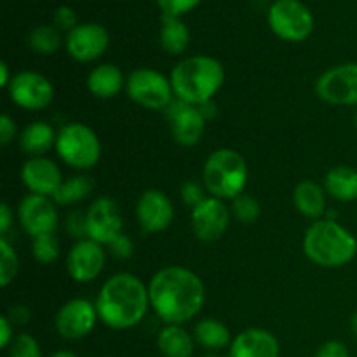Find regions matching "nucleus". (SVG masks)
Segmentation results:
<instances>
[{"mask_svg": "<svg viewBox=\"0 0 357 357\" xmlns=\"http://www.w3.org/2000/svg\"><path fill=\"white\" fill-rule=\"evenodd\" d=\"M351 328H352V333H354V337L357 338V312H354V316H352Z\"/></svg>", "mask_w": 357, "mask_h": 357, "instance_id": "obj_47", "label": "nucleus"}, {"mask_svg": "<svg viewBox=\"0 0 357 357\" xmlns=\"http://www.w3.org/2000/svg\"><path fill=\"white\" fill-rule=\"evenodd\" d=\"M316 94L328 105L357 108V63H340L316 80Z\"/></svg>", "mask_w": 357, "mask_h": 357, "instance_id": "obj_9", "label": "nucleus"}, {"mask_svg": "<svg viewBox=\"0 0 357 357\" xmlns=\"http://www.w3.org/2000/svg\"><path fill=\"white\" fill-rule=\"evenodd\" d=\"M31 255L38 264L49 265L58 260L59 257V241L54 234H45L31 239Z\"/></svg>", "mask_w": 357, "mask_h": 357, "instance_id": "obj_32", "label": "nucleus"}, {"mask_svg": "<svg viewBox=\"0 0 357 357\" xmlns=\"http://www.w3.org/2000/svg\"><path fill=\"white\" fill-rule=\"evenodd\" d=\"M194 338L201 347L213 352H218L222 349L230 347V344L234 340L227 324L215 319V317H204V319L197 321V324L194 328Z\"/></svg>", "mask_w": 357, "mask_h": 357, "instance_id": "obj_27", "label": "nucleus"}, {"mask_svg": "<svg viewBox=\"0 0 357 357\" xmlns=\"http://www.w3.org/2000/svg\"><path fill=\"white\" fill-rule=\"evenodd\" d=\"M354 126H356V129H357V108H356V112H354Z\"/></svg>", "mask_w": 357, "mask_h": 357, "instance_id": "obj_48", "label": "nucleus"}, {"mask_svg": "<svg viewBox=\"0 0 357 357\" xmlns=\"http://www.w3.org/2000/svg\"><path fill=\"white\" fill-rule=\"evenodd\" d=\"M150 307L164 324H183L202 310L206 289L194 271L169 265L152 275L149 282Z\"/></svg>", "mask_w": 357, "mask_h": 357, "instance_id": "obj_1", "label": "nucleus"}, {"mask_svg": "<svg viewBox=\"0 0 357 357\" xmlns=\"http://www.w3.org/2000/svg\"><path fill=\"white\" fill-rule=\"evenodd\" d=\"M13 77L14 75H10V73H9V66H7V63L6 61L0 63V86L6 87V89H7V86L10 84Z\"/></svg>", "mask_w": 357, "mask_h": 357, "instance_id": "obj_45", "label": "nucleus"}, {"mask_svg": "<svg viewBox=\"0 0 357 357\" xmlns=\"http://www.w3.org/2000/svg\"><path fill=\"white\" fill-rule=\"evenodd\" d=\"M126 93L136 105L146 110H166L174 100L169 77L149 66L136 68L129 73L126 80Z\"/></svg>", "mask_w": 357, "mask_h": 357, "instance_id": "obj_8", "label": "nucleus"}, {"mask_svg": "<svg viewBox=\"0 0 357 357\" xmlns=\"http://www.w3.org/2000/svg\"><path fill=\"white\" fill-rule=\"evenodd\" d=\"M49 357H79V356L72 351H56V352H52Z\"/></svg>", "mask_w": 357, "mask_h": 357, "instance_id": "obj_46", "label": "nucleus"}, {"mask_svg": "<svg viewBox=\"0 0 357 357\" xmlns=\"http://www.w3.org/2000/svg\"><path fill=\"white\" fill-rule=\"evenodd\" d=\"M159 42L164 52L171 56H181L190 44V30L181 17L164 16L160 20Z\"/></svg>", "mask_w": 357, "mask_h": 357, "instance_id": "obj_26", "label": "nucleus"}, {"mask_svg": "<svg viewBox=\"0 0 357 357\" xmlns=\"http://www.w3.org/2000/svg\"><path fill=\"white\" fill-rule=\"evenodd\" d=\"M174 98L190 105L211 101L225 82V68L222 61L208 54L183 58L171 70Z\"/></svg>", "mask_w": 357, "mask_h": 357, "instance_id": "obj_3", "label": "nucleus"}, {"mask_svg": "<svg viewBox=\"0 0 357 357\" xmlns=\"http://www.w3.org/2000/svg\"><path fill=\"white\" fill-rule=\"evenodd\" d=\"M10 101L16 107L30 112H40L54 101V86L42 73L33 70L14 73L13 80L7 86Z\"/></svg>", "mask_w": 357, "mask_h": 357, "instance_id": "obj_10", "label": "nucleus"}, {"mask_svg": "<svg viewBox=\"0 0 357 357\" xmlns=\"http://www.w3.org/2000/svg\"><path fill=\"white\" fill-rule=\"evenodd\" d=\"M230 218V206H227L222 199L208 195L201 204L190 209L192 232L202 243H216L225 236Z\"/></svg>", "mask_w": 357, "mask_h": 357, "instance_id": "obj_11", "label": "nucleus"}, {"mask_svg": "<svg viewBox=\"0 0 357 357\" xmlns=\"http://www.w3.org/2000/svg\"><path fill=\"white\" fill-rule=\"evenodd\" d=\"M94 183L86 174H75L63 181L59 190L54 194V202L58 206H72L79 204L84 199H87L93 192Z\"/></svg>", "mask_w": 357, "mask_h": 357, "instance_id": "obj_28", "label": "nucleus"}, {"mask_svg": "<svg viewBox=\"0 0 357 357\" xmlns=\"http://www.w3.org/2000/svg\"><path fill=\"white\" fill-rule=\"evenodd\" d=\"M108 248H110V251L114 257L121 258V260H128V258H131L132 250H135V244H132L131 237H129L128 234L122 232L121 236L114 241V243L108 244Z\"/></svg>", "mask_w": 357, "mask_h": 357, "instance_id": "obj_38", "label": "nucleus"}, {"mask_svg": "<svg viewBox=\"0 0 357 357\" xmlns=\"http://www.w3.org/2000/svg\"><path fill=\"white\" fill-rule=\"evenodd\" d=\"M52 20H54V26L58 28L59 31H65V33L72 31L73 28L79 24L77 23L75 10L68 6H59L58 9L54 10V16H52Z\"/></svg>", "mask_w": 357, "mask_h": 357, "instance_id": "obj_37", "label": "nucleus"}, {"mask_svg": "<svg viewBox=\"0 0 357 357\" xmlns=\"http://www.w3.org/2000/svg\"><path fill=\"white\" fill-rule=\"evenodd\" d=\"M63 44H65V38L61 37V31L54 24H38L28 33V47L37 54H54Z\"/></svg>", "mask_w": 357, "mask_h": 357, "instance_id": "obj_29", "label": "nucleus"}, {"mask_svg": "<svg viewBox=\"0 0 357 357\" xmlns=\"http://www.w3.org/2000/svg\"><path fill=\"white\" fill-rule=\"evenodd\" d=\"M7 317L10 319V323L14 324V326H24V324L30 323V309H28L26 305H21V303H17V305L10 307L9 312L6 314Z\"/></svg>", "mask_w": 357, "mask_h": 357, "instance_id": "obj_41", "label": "nucleus"}, {"mask_svg": "<svg viewBox=\"0 0 357 357\" xmlns=\"http://www.w3.org/2000/svg\"><path fill=\"white\" fill-rule=\"evenodd\" d=\"M166 117L171 126L174 142L181 146H194L201 142L206 131V119L195 105L174 98L166 108Z\"/></svg>", "mask_w": 357, "mask_h": 357, "instance_id": "obj_17", "label": "nucleus"}, {"mask_svg": "<svg viewBox=\"0 0 357 357\" xmlns=\"http://www.w3.org/2000/svg\"><path fill=\"white\" fill-rule=\"evenodd\" d=\"M17 135V128H16V122L10 115L3 114L0 117V143L2 145H9Z\"/></svg>", "mask_w": 357, "mask_h": 357, "instance_id": "obj_40", "label": "nucleus"}, {"mask_svg": "<svg viewBox=\"0 0 357 357\" xmlns=\"http://www.w3.org/2000/svg\"><path fill=\"white\" fill-rule=\"evenodd\" d=\"M206 187L204 185L197 183V181H185L181 185V199H183L185 204L190 209H194L195 206L201 204L208 195H206Z\"/></svg>", "mask_w": 357, "mask_h": 357, "instance_id": "obj_35", "label": "nucleus"}, {"mask_svg": "<svg viewBox=\"0 0 357 357\" xmlns=\"http://www.w3.org/2000/svg\"><path fill=\"white\" fill-rule=\"evenodd\" d=\"M197 108L201 110L202 117H204L206 121H211V119H215L216 112H218V108H216L215 101H213V100L206 101V103H202V105H197Z\"/></svg>", "mask_w": 357, "mask_h": 357, "instance_id": "obj_44", "label": "nucleus"}, {"mask_svg": "<svg viewBox=\"0 0 357 357\" xmlns=\"http://www.w3.org/2000/svg\"><path fill=\"white\" fill-rule=\"evenodd\" d=\"M155 2L164 16L181 17L192 13L202 0H155Z\"/></svg>", "mask_w": 357, "mask_h": 357, "instance_id": "obj_34", "label": "nucleus"}, {"mask_svg": "<svg viewBox=\"0 0 357 357\" xmlns=\"http://www.w3.org/2000/svg\"><path fill=\"white\" fill-rule=\"evenodd\" d=\"M87 237L101 246H108L124 232L119 204L112 197H98L86 211Z\"/></svg>", "mask_w": 357, "mask_h": 357, "instance_id": "obj_15", "label": "nucleus"}, {"mask_svg": "<svg viewBox=\"0 0 357 357\" xmlns=\"http://www.w3.org/2000/svg\"><path fill=\"white\" fill-rule=\"evenodd\" d=\"M157 347L164 357H192L195 338L181 324H164L157 335Z\"/></svg>", "mask_w": 357, "mask_h": 357, "instance_id": "obj_24", "label": "nucleus"}, {"mask_svg": "<svg viewBox=\"0 0 357 357\" xmlns=\"http://www.w3.org/2000/svg\"><path fill=\"white\" fill-rule=\"evenodd\" d=\"M324 190L340 202L357 201V169L351 166H335L324 176Z\"/></svg>", "mask_w": 357, "mask_h": 357, "instance_id": "obj_25", "label": "nucleus"}, {"mask_svg": "<svg viewBox=\"0 0 357 357\" xmlns=\"http://www.w3.org/2000/svg\"><path fill=\"white\" fill-rule=\"evenodd\" d=\"M17 220H20L21 229L31 239L45 236V234H54L59 223L54 199L37 194L24 195L17 206Z\"/></svg>", "mask_w": 357, "mask_h": 357, "instance_id": "obj_13", "label": "nucleus"}, {"mask_svg": "<svg viewBox=\"0 0 357 357\" xmlns=\"http://www.w3.org/2000/svg\"><path fill=\"white\" fill-rule=\"evenodd\" d=\"M126 80L128 79L117 65L101 63L94 66L87 75V89L98 100H110L126 89Z\"/></svg>", "mask_w": 357, "mask_h": 357, "instance_id": "obj_21", "label": "nucleus"}, {"mask_svg": "<svg viewBox=\"0 0 357 357\" xmlns=\"http://www.w3.org/2000/svg\"><path fill=\"white\" fill-rule=\"evenodd\" d=\"M66 232L73 237V239L80 241L87 237V220L86 213L82 211H72L66 216Z\"/></svg>", "mask_w": 357, "mask_h": 357, "instance_id": "obj_36", "label": "nucleus"}, {"mask_svg": "<svg viewBox=\"0 0 357 357\" xmlns=\"http://www.w3.org/2000/svg\"><path fill=\"white\" fill-rule=\"evenodd\" d=\"M136 220L145 234L164 232L174 220L173 202L159 188H149L136 202Z\"/></svg>", "mask_w": 357, "mask_h": 357, "instance_id": "obj_18", "label": "nucleus"}, {"mask_svg": "<svg viewBox=\"0 0 357 357\" xmlns=\"http://www.w3.org/2000/svg\"><path fill=\"white\" fill-rule=\"evenodd\" d=\"M9 357H42L40 344L30 333H20L9 345Z\"/></svg>", "mask_w": 357, "mask_h": 357, "instance_id": "obj_33", "label": "nucleus"}, {"mask_svg": "<svg viewBox=\"0 0 357 357\" xmlns=\"http://www.w3.org/2000/svg\"><path fill=\"white\" fill-rule=\"evenodd\" d=\"M58 132L49 122L35 121L23 128L20 135V149L28 157H45V153L56 146Z\"/></svg>", "mask_w": 357, "mask_h": 357, "instance_id": "obj_23", "label": "nucleus"}, {"mask_svg": "<svg viewBox=\"0 0 357 357\" xmlns=\"http://www.w3.org/2000/svg\"><path fill=\"white\" fill-rule=\"evenodd\" d=\"M105 261H107V253L103 246L86 237V239L77 241L70 248L68 257H66V272L79 284H87L103 272Z\"/></svg>", "mask_w": 357, "mask_h": 357, "instance_id": "obj_16", "label": "nucleus"}, {"mask_svg": "<svg viewBox=\"0 0 357 357\" xmlns=\"http://www.w3.org/2000/svg\"><path fill=\"white\" fill-rule=\"evenodd\" d=\"M54 149L59 159L77 171L93 169L101 159L100 138L84 122H68L59 128Z\"/></svg>", "mask_w": 357, "mask_h": 357, "instance_id": "obj_6", "label": "nucleus"}, {"mask_svg": "<svg viewBox=\"0 0 357 357\" xmlns=\"http://www.w3.org/2000/svg\"><path fill=\"white\" fill-rule=\"evenodd\" d=\"M98 319L100 316L96 303L86 298H72L59 307L54 326L59 337L65 340H80L94 330Z\"/></svg>", "mask_w": 357, "mask_h": 357, "instance_id": "obj_14", "label": "nucleus"}, {"mask_svg": "<svg viewBox=\"0 0 357 357\" xmlns=\"http://www.w3.org/2000/svg\"><path fill=\"white\" fill-rule=\"evenodd\" d=\"M14 340V324L7 316L0 317V347L9 349Z\"/></svg>", "mask_w": 357, "mask_h": 357, "instance_id": "obj_42", "label": "nucleus"}, {"mask_svg": "<svg viewBox=\"0 0 357 357\" xmlns=\"http://www.w3.org/2000/svg\"><path fill=\"white\" fill-rule=\"evenodd\" d=\"M208 357H232V356H215V354H213V356H208Z\"/></svg>", "mask_w": 357, "mask_h": 357, "instance_id": "obj_49", "label": "nucleus"}, {"mask_svg": "<svg viewBox=\"0 0 357 357\" xmlns=\"http://www.w3.org/2000/svg\"><path fill=\"white\" fill-rule=\"evenodd\" d=\"M100 321L112 330H131L150 309L149 284L131 272H119L101 284L96 296Z\"/></svg>", "mask_w": 357, "mask_h": 357, "instance_id": "obj_2", "label": "nucleus"}, {"mask_svg": "<svg viewBox=\"0 0 357 357\" xmlns=\"http://www.w3.org/2000/svg\"><path fill=\"white\" fill-rule=\"evenodd\" d=\"M303 253L324 268H340L351 264L357 255V239L337 220L321 218L312 222L303 236Z\"/></svg>", "mask_w": 357, "mask_h": 357, "instance_id": "obj_4", "label": "nucleus"}, {"mask_svg": "<svg viewBox=\"0 0 357 357\" xmlns=\"http://www.w3.org/2000/svg\"><path fill=\"white\" fill-rule=\"evenodd\" d=\"M230 213H232V218H236L237 222L243 223V225H251V223L258 222L261 215L260 202L250 194H241L236 199H232V206H230Z\"/></svg>", "mask_w": 357, "mask_h": 357, "instance_id": "obj_31", "label": "nucleus"}, {"mask_svg": "<svg viewBox=\"0 0 357 357\" xmlns=\"http://www.w3.org/2000/svg\"><path fill=\"white\" fill-rule=\"evenodd\" d=\"M293 204L300 215L310 220H321L326 215V190L314 180H303L293 190Z\"/></svg>", "mask_w": 357, "mask_h": 357, "instance_id": "obj_22", "label": "nucleus"}, {"mask_svg": "<svg viewBox=\"0 0 357 357\" xmlns=\"http://www.w3.org/2000/svg\"><path fill=\"white\" fill-rule=\"evenodd\" d=\"M250 171L244 157L234 149H218L206 159L202 167V185L209 195L232 201L244 194Z\"/></svg>", "mask_w": 357, "mask_h": 357, "instance_id": "obj_5", "label": "nucleus"}, {"mask_svg": "<svg viewBox=\"0 0 357 357\" xmlns=\"http://www.w3.org/2000/svg\"><path fill=\"white\" fill-rule=\"evenodd\" d=\"M21 183L30 194L54 197L63 185V174L58 164L47 157H28L21 167Z\"/></svg>", "mask_w": 357, "mask_h": 357, "instance_id": "obj_19", "label": "nucleus"}, {"mask_svg": "<svg viewBox=\"0 0 357 357\" xmlns=\"http://www.w3.org/2000/svg\"><path fill=\"white\" fill-rule=\"evenodd\" d=\"M20 271V258L16 250L9 244L6 237H0V286L7 288L13 284Z\"/></svg>", "mask_w": 357, "mask_h": 357, "instance_id": "obj_30", "label": "nucleus"}, {"mask_svg": "<svg viewBox=\"0 0 357 357\" xmlns=\"http://www.w3.org/2000/svg\"><path fill=\"white\" fill-rule=\"evenodd\" d=\"M13 222H14V215L13 211H10L9 204H7V202H2V206H0V236L2 237L7 236L9 229L13 227Z\"/></svg>", "mask_w": 357, "mask_h": 357, "instance_id": "obj_43", "label": "nucleus"}, {"mask_svg": "<svg viewBox=\"0 0 357 357\" xmlns=\"http://www.w3.org/2000/svg\"><path fill=\"white\" fill-rule=\"evenodd\" d=\"M316 357H351L347 345L342 344L338 340L324 342L319 349H317Z\"/></svg>", "mask_w": 357, "mask_h": 357, "instance_id": "obj_39", "label": "nucleus"}, {"mask_svg": "<svg viewBox=\"0 0 357 357\" xmlns=\"http://www.w3.org/2000/svg\"><path fill=\"white\" fill-rule=\"evenodd\" d=\"M272 33L284 42H303L314 30V14L302 0H274L267 13Z\"/></svg>", "mask_w": 357, "mask_h": 357, "instance_id": "obj_7", "label": "nucleus"}, {"mask_svg": "<svg viewBox=\"0 0 357 357\" xmlns=\"http://www.w3.org/2000/svg\"><path fill=\"white\" fill-rule=\"evenodd\" d=\"M110 47V33L100 23H79L65 35V49L72 59L91 63L100 59Z\"/></svg>", "mask_w": 357, "mask_h": 357, "instance_id": "obj_12", "label": "nucleus"}, {"mask_svg": "<svg viewBox=\"0 0 357 357\" xmlns=\"http://www.w3.org/2000/svg\"><path fill=\"white\" fill-rule=\"evenodd\" d=\"M232 357H279L281 345L278 337L264 328H248L234 337L230 344Z\"/></svg>", "mask_w": 357, "mask_h": 357, "instance_id": "obj_20", "label": "nucleus"}]
</instances>
